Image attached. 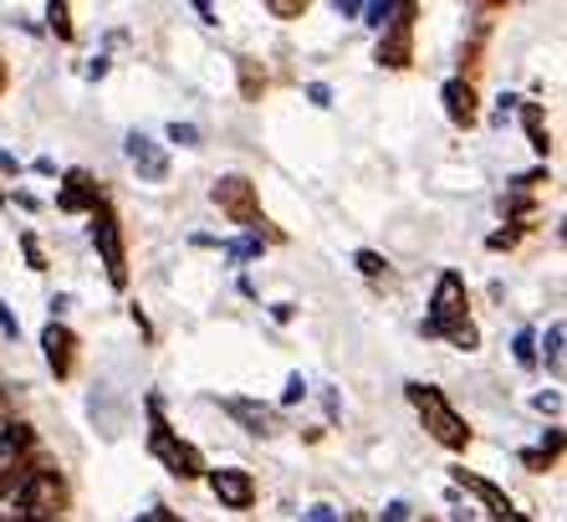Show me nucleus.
Masks as SVG:
<instances>
[{
  "label": "nucleus",
  "mask_w": 567,
  "mask_h": 522,
  "mask_svg": "<svg viewBox=\"0 0 567 522\" xmlns=\"http://www.w3.org/2000/svg\"><path fill=\"white\" fill-rule=\"evenodd\" d=\"M0 334H6V338H16V334H21V323H16V313L6 308V303H0Z\"/></svg>",
  "instance_id": "bb28decb"
},
{
  "label": "nucleus",
  "mask_w": 567,
  "mask_h": 522,
  "mask_svg": "<svg viewBox=\"0 0 567 522\" xmlns=\"http://www.w3.org/2000/svg\"><path fill=\"white\" fill-rule=\"evenodd\" d=\"M133 522H169V512L154 508V512H144V518H133Z\"/></svg>",
  "instance_id": "2f4dec72"
},
{
  "label": "nucleus",
  "mask_w": 567,
  "mask_h": 522,
  "mask_svg": "<svg viewBox=\"0 0 567 522\" xmlns=\"http://www.w3.org/2000/svg\"><path fill=\"white\" fill-rule=\"evenodd\" d=\"M0 201H6V190H0Z\"/></svg>",
  "instance_id": "f704fd0d"
},
{
  "label": "nucleus",
  "mask_w": 567,
  "mask_h": 522,
  "mask_svg": "<svg viewBox=\"0 0 567 522\" xmlns=\"http://www.w3.org/2000/svg\"><path fill=\"white\" fill-rule=\"evenodd\" d=\"M297 400H307V379L302 375H291L287 379V395H281V405H297Z\"/></svg>",
  "instance_id": "5701e85b"
},
{
  "label": "nucleus",
  "mask_w": 567,
  "mask_h": 522,
  "mask_svg": "<svg viewBox=\"0 0 567 522\" xmlns=\"http://www.w3.org/2000/svg\"><path fill=\"white\" fill-rule=\"evenodd\" d=\"M93 246H97V256H103L107 282H113V287H128V246H123V226H118V215H113V205H103V201L93 205Z\"/></svg>",
  "instance_id": "39448f33"
},
{
  "label": "nucleus",
  "mask_w": 567,
  "mask_h": 522,
  "mask_svg": "<svg viewBox=\"0 0 567 522\" xmlns=\"http://www.w3.org/2000/svg\"><path fill=\"white\" fill-rule=\"evenodd\" d=\"M557 451H563V430H553V436H542L537 451H527V467H547V461H553Z\"/></svg>",
  "instance_id": "f3484780"
},
{
  "label": "nucleus",
  "mask_w": 567,
  "mask_h": 522,
  "mask_svg": "<svg viewBox=\"0 0 567 522\" xmlns=\"http://www.w3.org/2000/svg\"><path fill=\"white\" fill-rule=\"evenodd\" d=\"M455 487H465V492H475V497H481V502H486V512H491V518H496V522H527V518H522V512L512 508V497H506L502 487H496V482H486V477H475V471L455 467Z\"/></svg>",
  "instance_id": "9d476101"
},
{
  "label": "nucleus",
  "mask_w": 567,
  "mask_h": 522,
  "mask_svg": "<svg viewBox=\"0 0 567 522\" xmlns=\"http://www.w3.org/2000/svg\"><path fill=\"white\" fill-rule=\"evenodd\" d=\"M353 262H358V272H363V277H373V282H379V277H383V272H389V262H383V256H379V252H358V256H353Z\"/></svg>",
  "instance_id": "6ab92c4d"
},
{
  "label": "nucleus",
  "mask_w": 567,
  "mask_h": 522,
  "mask_svg": "<svg viewBox=\"0 0 567 522\" xmlns=\"http://www.w3.org/2000/svg\"><path fill=\"white\" fill-rule=\"evenodd\" d=\"M410 57H414V47H410V21H394V31L379 41V62H383V68H410Z\"/></svg>",
  "instance_id": "ddd939ff"
},
{
  "label": "nucleus",
  "mask_w": 567,
  "mask_h": 522,
  "mask_svg": "<svg viewBox=\"0 0 567 522\" xmlns=\"http://www.w3.org/2000/svg\"><path fill=\"white\" fill-rule=\"evenodd\" d=\"M225 256H230V262H246V256H261V242H225Z\"/></svg>",
  "instance_id": "4be33fe9"
},
{
  "label": "nucleus",
  "mask_w": 567,
  "mask_h": 522,
  "mask_svg": "<svg viewBox=\"0 0 567 522\" xmlns=\"http://www.w3.org/2000/svg\"><path fill=\"white\" fill-rule=\"evenodd\" d=\"M21 252H27V262H31V267H37V272L47 267V262H41V246L31 242V236H21Z\"/></svg>",
  "instance_id": "c756f323"
},
{
  "label": "nucleus",
  "mask_w": 567,
  "mask_h": 522,
  "mask_svg": "<svg viewBox=\"0 0 567 522\" xmlns=\"http://www.w3.org/2000/svg\"><path fill=\"white\" fill-rule=\"evenodd\" d=\"M394 11H399V6H389V0H383V6H363V16H369V27H383V21H389Z\"/></svg>",
  "instance_id": "b1692460"
},
{
  "label": "nucleus",
  "mask_w": 567,
  "mask_h": 522,
  "mask_svg": "<svg viewBox=\"0 0 567 522\" xmlns=\"http://www.w3.org/2000/svg\"><path fill=\"white\" fill-rule=\"evenodd\" d=\"M516 364H522V369H532V364H537V338H532V334H516Z\"/></svg>",
  "instance_id": "aec40b11"
},
{
  "label": "nucleus",
  "mask_w": 567,
  "mask_h": 522,
  "mask_svg": "<svg viewBox=\"0 0 567 522\" xmlns=\"http://www.w3.org/2000/svg\"><path fill=\"white\" fill-rule=\"evenodd\" d=\"M307 98H312L317 108H328L332 103V93H328V82H312V88H307Z\"/></svg>",
  "instance_id": "7c9ffc66"
},
{
  "label": "nucleus",
  "mask_w": 567,
  "mask_h": 522,
  "mask_svg": "<svg viewBox=\"0 0 567 522\" xmlns=\"http://www.w3.org/2000/svg\"><path fill=\"white\" fill-rule=\"evenodd\" d=\"M522 123H527V139H532V149H537V154H547V129H542V108L537 103H522Z\"/></svg>",
  "instance_id": "dca6fc26"
},
{
  "label": "nucleus",
  "mask_w": 567,
  "mask_h": 522,
  "mask_svg": "<svg viewBox=\"0 0 567 522\" xmlns=\"http://www.w3.org/2000/svg\"><path fill=\"white\" fill-rule=\"evenodd\" d=\"M169 139L179 149H195L199 144V129H195V123H169Z\"/></svg>",
  "instance_id": "412c9836"
},
{
  "label": "nucleus",
  "mask_w": 567,
  "mask_h": 522,
  "mask_svg": "<svg viewBox=\"0 0 567 522\" xmlns=\"http://www.w3.org/2000/svg\"><path fill=\"white\" fill-rule=\"evenodd\" d=\"M424 334H430V338H450V344L465 348V354L481 344L475 323L465 318V282H461V272H440L435 303H430V318H424Z\"/></svg>",
  "instance_id": "f257e3e1"
},
{
  "label": "nucleus",
  "mask_w": 567,
  "mask_h": 522,
  "mask_svg": "<svg viewBox=\"0 0 567 522\" xmlns=\"http://www.w3.org/2000/svg\"><path fill=\"white\" fill-rule=\"evenodd\" d=\"M41 348H47V364H52L56 379L72 375V364H78V338H72V328H66V323H47Z\"/></svg>",
  "instance_id": "9b49d317"
},
{
  "label": "nucleus",
  "mask_w": 567,
  "mask_h": 522,
  "mask_svg": "<svg viewBox=\"0 0 567 522\" xmlns=\"http://www.w3.org/2000/svg\"><path fill=\"white\" fill-rule=\"evenodd\" d=\"M16 497V512L21 518H37V522H62L66 512V482L56 467H31V471H16V482L6 487Z\"/></svg>",
  "instance_id": "f03ea898"
},
{
  "label": "nucleus",
  "mask_w": 567,
  "mask_h": 522,
  "mask_svg": "<svg viewBox=\"0 0 567 522\" xmlns=\"http://www.w3.org/2000/svg\"><path fill=\"white\" fill-rule=\"evenodd\" d=\"M16 522H37V518H16Z\"/></svg>",
  "instance_id": "72a5a7b5"
},
{
  "label": "nucleus",
  "mask_w": 567,
  "mask_h": 522,
  "mask_svg": "<svg viewBox=\"0 0 567 522\" xmlns=\"http://www.w3.org/2000/svg\"><path fill=\"white\" fill-rule=\"evenodd\" d=\"M440 98H445V113H450V123H461V129H471L475 123V88L471 82H445V88H440Z\"/></svg>",
  "instance_id": "f8f14e48"
},
{
  "label": "nucleus",
  "mask_w": 567,
  "mask_h": 522,
  "mask_svg": "<svg viewBox=\"0 0 567 522\" xmlns=\"http://www.w3.org/2000/svg\"><path fill=\"white\" fill-rule=\"evenodd\" d=\"M379 522H410V502H389Z\"/></svg>",
  "instance_id": "a878e982"
},
{
  "label": "nucleus",
  "mask_w": 567,
  "mask_h": 522,
  "mask_svg": "<svg viewBox=\"0 0 567 522\" xmlns=\"http://www.w3.org/2000/svg\"><path fill=\"white\" fill-rule=\"evenodd\" d=\"M210 477V492L220 497V508L230 512H246L256 502V477L251 471H240V467H220V471H205Z\"/></svg>",
  "instance_id": "0eeeda50"
},
{
  "label": "nucleus",
  "mask_w": 567,
  "mask_h": 522,
  "mask_svg": "<svg viewBox=\"0 0 567 522\" xmlns=\"http://www.w3.org/2000/svg\"><path fill=\"white\" fill-rule=\"evenodd\" d=\"M302 522H343V518H338V512H332L328 502H317V508H307V512H302Z\"/></svg>",
  "instance_id": "393cba45"
},
{
  "label": "nucleus",
  "mask_w": 567,
  "mask_h": 522,
  "mask_svg": "<svg viewBox=\"0 0 567 522\" xmlns=\"http://www.w3.org/2000/svg\"><path fill=\"white\" fill-rule=\"evenodd\" d=\"M16 518H21V512H16V497L0 487V522H16Z\"/></svg>",
  "instance_id": "cd10ccee"
},
{
  "label": "nucleus",
  "mask_w": 567,
  "mask_h": 522,
  "mask_svg": "<svg viewBox=\"0 0 567 522\" xmlns=\"http://www.w3.org/2000/svg\"><path fill=\"white\" fill-rule=\"evenodd\" d=\"M0 88H6V68H0Z\"/></svg>",
  "instance_id": "473e14b6"
},
{
  "label": "nucleus",
  "mask_w": 567,
  "mask_h": 522,
  "mask_svg": "<svg viewBox=\"0 0 567 522\" xmlns=\"http://www.w3.org/2000/svg\"><path fill=\"white\" fill-rule=\"evenodd\" d=\"M210 201L220 205V211L230 215L236 226H246V231L261 226V205H256V185L246 180V174H225V180H215Z\"/></svg>",
  "instance_id": "423d86ee"
},
{
  "label": "nucleus",
  "mask_w": 567,
  "mask_h": 522,
  "mask_svg": "<svg viewBox=\"0 0 567 522\" xmlns=\"http://www.w3.org/2000/svg\"><path fill=\"white\" fill-rule=\"evenodd\" d=\"M169 522H179V518H169Z\"/></svg>",
  "instance_id": "c9c22d12"
},
{
  "label": "nucleus",
  "mask_w": 567,
  "mask_h": 522,
  "mask_svg": "<svg viewBox=\"0 0 567 522\" xmlns=\"http://www.w3.org/2000/svg\"><path fill=\"white\" fill-rule=\"evenodd\" d=\"M532 405H537V410H553V416H557V410H563V395H557V389H547V395H537Z\"/></svg>",
  "instance_id": "c85d7f7f"
},
{
  "label": "nucleus",
  "mask_w": 567,
  "mask_h": 522,
  "mask_svg": "<svg viewBox=\"0 0 567 522\" xmlns=\"http://www.w3.org/2000/svg\"><path fill=\"white\" fill-rule=\"evenodd\" d=\"M410 400H414V410L424 416V430H430L440 446H450V451H465V446H471V426L450 410V400L440 395L435 385H410Z\"/></svg>",
  "instance_id": "20e7f679"
},
{
  "label": "nucleus",
  "mask_w": 567,
  "mask_h": 522,
  "mask_svg": "<svg viewBox=\"0 0 567 522\" xmlns=\"http://www.w3.org/2000/svg\"><path fill=\"white\" fill-rule=\"evenodd\" d=\"M563 338H567L563 318H553V323H547V334H542V354H537V359L547 364V375H553V379H563Z\"/></svg>",
  "instance_id": "2eb2a0df"
},
{
  "label": "nucleus",
  "mask_w": 567,
  "mask_h": 522,
  "mask_svg": "<svg viewBox=\"0 0 567 522\" xmlns=\"http://www.w3.org/2000/svg\"><path fill=\"white\" fill-rule=\"evenodd\" d=\"M148 451L169 467V477H179V482H195V477H205V456L195 451L189 441H179L169 426H164V410H158V400H148Z\"/></svg>",
  "instance_id": "7ed1b4c3"
},
{
  "label": "nucleus",
  "mask_w": 567,
  "mask_h": 522,
  "mask_svg": "<svg viewBox=\"0 0 567 522\" xmlns=\"http://www.w3.org/2000/svg\"><path fill=\"white\" fill-rule=\"evenodd\" d=\"M123 154H128V164L144 174L148 185H164V180H169V154H164V144H154L148 134H128L123 139Z\"/></svg>",
  "instance_id": "6e6552de"
},
{
  "label": "nucleus",
  "mask_w": 567,
  "mask_h": 522,
  "mask_svg": "<svg viewBox=\"0 0 567 522\" xmlns=\"http://www.w3.org/2000/svg\"><path fill=\"white\" fill-rule=\"evenodd\" d=\"M56 205H62V211H93V205H97V185L82 170H72V174H66V190L56 195Z\"/></svg>",
  "instance_id": "4468645a"
},
{
  "label": "nucleus",
  "mask_w": 567,
  "mask_h": 522,
  "mask_svg": "<svg viewBox=\"0 0 567 522\" xmlns=\"http://www.w3.org/2000/svg\"><path fill=\"white\" fill-rule=\"evenodd\" d=\"M47 21H52V31L62 41H72V11H66V6H56L52 0V6H47Z\"/></svg>",
  "instance_id": "a211bd4d"
},
{
  "label": "nucleus",
  "mask_w": 567,
  "mask_h": 522,
  "mask_svg": "<svg viewBox=\"0 0 567 522\" xmlns=\"http://www.w3.org/2000/svg\"><path fill=\"white\" fill-rule=\"evenodd\" d=\"M220 410L230 420H240L251 436H277L281 430V410H271V405H261V400H246V395H225Z\"/></svg>",
  "instance_id": "1a4fd4ad"
}]
</instances>
